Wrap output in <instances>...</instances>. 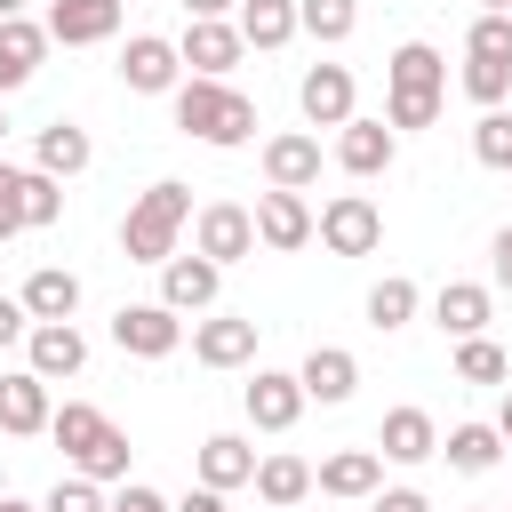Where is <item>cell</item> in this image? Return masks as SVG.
<instances>
[{
	"instance_id": "obj_1",
	"label": "cell",
	"mask_w": 512,
	"mask_h": 512,
	"mask_svg": "<svg viewBox=\"0 0 512 512\" xmlns=\"http://www.w3.org/2000/svg\"><path fill=\"white\" fill-rule=\"evenodd\" d=\"M176 96V128L184 136H200V144H216V152H232V144H248L256 136V104L240 96V88H224V80H184V88H168Z\"/></svg>"
},
{
	"instance_id": "obj_2",
	"label": "cell",
	"mask_w": 512,
	"mask_h": 512,
	"mask_svg": "<svg viewBox=\"0 0 512 512\" xmlns=\"http://www.w3.org/2000/svg\"><path fill=\"white\" fill-rule=\"evenodd\" d=\"M384 80H392V96H384V120H392V128H432V120H440V80H448V64H440L432 40H400L392 64H384Z\"/></svg>"
},
{
	"instance_id": "obj_3",
	"label": "cell",
	"mask_w": 512,
	"mask_h": 512,
	"mask_svg": "<svg viewBox=\"0 0 512 512\" xmlns=\"http://www.w3.org/2000/svg\"><path fill=\"white\" fill-rule=\"evenodd\" d=\"M184 224H192V192H184V184H152V192H136V208H128V224H120L128 264H168Z\"/></svg>"
},
{
	"instance_id": "obj_4",
	"label": "cell",
	"mask_w": 512,
	"mask_h": 512,
	"mask_svg": "<svg viewBox=\"0 0 512 512\" xmlns=\"http://www.w3.org/2000/svg\"><path fill=\"white\" fill-rule=\"evenodd\" d=\"M312 232H320L336 256H368V248L384 240V216H376V200H368V192H336V200L312 216Z\"/></svg>"
},
{
	"instance_id": "obj_5",
	"label": "cell",
	"mask_w": 512,
	"mask_h": 512,
	"mask_svg": "<svg viewBox=\"0 0 512 512\" xmlns=\"http://www.w3.org/2000/svg\"><path fill=\"white\" fill-rule=\"evenodd\" d=\"M112 344L136 352V360H168V352L184 344V320H176L168 304H120V312H112Z\"/></svg>"
},
{
	"instance_id": "obj_6",
	"label": "cell",
	"mask_w": 512,
	"mask_h": 512,
	"mask_svg": "<svg viewBox=\"0 0 512 512\" xmlns=\"http://www.w3.org/2000/svg\"><path fill=\"white\" fill-rule=\"evenodd\" d=\"M240 48H248V40H240V24H224V16H192L184 40H176V56H184L200 80H224V72L240 64Z\"/></svg>"
},
{
	"instance_id": "obj_7",
	"label": "cell",
	"mask_w": 512,
	"mask_h": 512,
	"mask_svg": "<svg viewBox=\"0 0 512 512\" xmlns=\"http://www.w3.org/2000/svg\"><path fill=\"white\" fill-rule=\"evenodd\" d=\"M176 72H184V56H176V40H160V32H136V40L120 48V80H128L136 96H168Z\"/></svg>"
},
{
	"instance_id": "obj_8",
	"label": "cell",
	"mask_w": 512,
	"mask_h": 512,
	"mask_svg": "<svg viewBox=\"0 0 512 512\" xmlns=\"http://www.w3.org/2000/svg\"><path fill=\"white\" fill-rule=\"evenodd\" d=\"M24 352H32V376H80L88 368V336L72 328V320H32L24 328Z\"/></svg>"
},
{
	"instance_id": "obj_9",
	"label": "cell",
	"mask_w": 512,
	"mask_h": 512,
	"mask_svg": "<svg viewBox=\"0 0 512 512\" xmlns=\"http://www.w3.org/2000/svg\"><path fill=\"white\" fill-rule=\"evenodd\" d=\"M248 216H256V240H264V248H280V256L312 240V208H304V192H280V184H272V192H256V208H248Z\"/></svg>"
},
{
	"instance_id": "obj_10",
	"label": "cell",
	"mask_w": 512,
	"mask_h": 512,
	"mask_svg": "<svg viewBox=\"0 0 512 512\" xmlns=\"http://www.w3.org/2000/svg\"><path fill=\"white\" fill-rule=\"evenodd\" d=\"M200 256H208V264H240V256H256V216L232 208V200H208V208H200Z\"/></svg>"
},
{
	"instance_id": "obj_11",
	"label": "cell",
	"mask_w": 512,
	"mask_h": 512,
	"mask_svg": "<svg viewBox=\"0 0 512 512\" xmlns=\"http://www.w3.org/2000/svg\"><path fill=\"white\" fill-rule=\"evenodd\" d=\"M216 280H224V264H208L200 248H192V256H168V264H160V304H168V312H208V304H216Z\"/></svg>"
},
{
	"instance_id": "obj_12",
	"label": "cell",
	"mask_w": 512,
	"mask_h": 512,
	"mask_svg": "<svg viewBox=\"0 0 512 512\" xmlns=\"http://www.w3.org/2000/svg\"><path fill=\"white\" fill-rule=\"evenodd\" d=\"M296 384H304V400L344 408V400H352V384H360V360H352L344 344H312V352H304V368H296Z\"/></svg>"
},
{
	"instance_id": "obj_13",
	"label": "cell",
	"mask_w": 512,
	"mask_h": 512,
	"mask_svg": "<svg viewBox=\"0 0 512 512\" xmlns=\"http://www.w3.org/2000/svg\"><path fill=\"white\" fill-rule=\"evenodd\" d=\"M240 400H248V424H256V432H288V424L304 416V384L280 376V368H256V384H248Z\"/></svg>"
},
{
	"instance_id": "obj_14",
	"label": "cell",
	"mask_w": 512,
	"mask_h": 512,
	"mask_svg": "<svg viewBox=\"0 0 512 512\" xmlns=\"http://www.w3.org/2000/svg\"><path fill=\"white\" fill-rule=\"evenodd\" d=\"M112 32H120V0H56L48 8V40H64V48H96Z\"/></svg>"
},
{
	"instance_id": "obj_15",
	"label": "cell",
	"mask_w": 512,
	"mask_h": 512,
	"mask_svg": "<svg viewBox=\"0 0 512 512\" xmlns=\"http://www.w3.org/2000/svg\"><path fill=\"white\" fill-rule=\"evenodd\" d=\"M296 96H304V120H312V128H344V120H352V72H344V64H312Z\"/></svg>"
},
{
	"instance_id": "obj_16",
	"label": "cell",
	"mask_w": 512,
	"mask_h": 512,
	"mask_svg": "<svg viewBox=\"0 0 512 512\" xmlns=\"http://www.w3.org/2000/svg\"><path fill=\"white\" fill-rule=\"evenodd\" d=\"M192 360L200 368H240V360H256V320H200L192 328Z\"/></svg>"
},
{
	"instance_id": "obj_17",
	"label": "cell",
	"mask_w": 512,
	"mask_h": 512,
	"mask_svg": "<svg viewBox=\"0 0 512 512\" xmlns=\"http://www.w3.org/2000/svg\"><path fill=\"white\" fill-rule=\"evenodd\" d=\"M376 448H384L392 464H424V456H440V424H432L424 408H392V416L376 424Z\"/></svg>"
},
{
	"instance_id": "obj_18",
	"label": "cell",
	"mask_w": 512,
	"mask_h": 512,
	"mask_svg": "<svg viewBox=\"0 0 512 512\" xmlns=\"http://www.w3.org/2000/svg\"><path fill=\"white\" fill-rule=\"evenodd\" d=\"M0 432H48V376H32V368H16V376H0Z\"/></svg>"
},
{
	"instance_id": "obj_19",
	"label": "cell",
	"mask_w": 512,
	"mask_h": 512,
	"mask_svg": "<svg viewBox=\"0 0 512 512\" xmlns=\"http://www.w3.org/2000/svg\"><path fill=\"white\" fill-rule=\"evenodd\" d=\"M48 56V24H24V16H0V96L24 88Z\"/></svg>"
},
{
	"instance_id": "obj_20",
	"label": "cell",
	"mask_w": 512,
	"mask_h": 512,
	"mask_svg": "<svg viewBox=\"0 0 512 512\" xmlns=\"http://www.w3.org/2000/svg\"><path fill=\"white\" fill-rule=\"evenodd\" d=\"M336 160H344V176H384V168H392V128L352 112L344 136H336Z\"/></svg>"
},
{
	"instance_id": "obj_21",
	"label": "cell",
	"mask_w": 512,
	"mask_h": 512,
	"mask_svg": "<svg viewBox=\"0 0 512 512\" xmlns=\"http://www.w3.org/2000/svg\"><path fill=\"white\" fill-rule=\"evenodd\" d=\"M264 176H272L280 192H304V184L320 176V136H304V128L272 136V144H264Z\"/></svg>"
},
{
	"instance_id": "obj_22",
	"label": "cell",
	"mask_w": 512,
	"mask_h": 512,
	"mask_svg": "<svg viewBox=\"0 0 512 512\" xmlns=\"http://www.w3.org/2000/svg\"><path fill=\"white\" fill-rule=\"evenodd\" d=\"M48 432H56V448H64L72 464H88V456H96V440L112 432V416H104V408H88V400H64V408H48Z\"/></svg>"
},
{
	"instance_id": "obj_23",
	"label": "cell",
	"mask_w": 512,
	"mask_h": 512,
	"mask_svg": "<svg viewBox=\"0 0 512 512\" xmlns=\"http://www.w3.org/2000/svg\"><path fill=\"white\" fill-rule=\"evenodd\" d=\"M248 472H256V448L240 432H208L200 440V488H248Z\"/></svg>"
},
{
	"instance_id": "obj_24",
	"label": "cell",
	"mask_w": 512,
	"mask_h": 512,
	"mask_svg": "<svg viewBox=\"0 0 512 512\" xmlns=\"http://www.w3.org/2000/svg\"><path fill=\"white\" fill-rule=\"evenodd\" d=\"M16 304H24L32 320H72V312H80V280H72L64 264H40V272L24 280V296H16Z\"/></svg>"
},
{
	"instance_id": "obj_25",
	"label": "cell",
	"mask_w": 512,
	"mask_h": 512,
	"mask_svg": "<svg viewBox=\"0 0 512 512\" xmlns=\"http://www.w3.org/2000/svg\"><path fill=\"white\" fill-rule=\"evenodd\" d=\"M376 472H384L376 448H336L312 480H320V496H376Z\"/></svg>"
},
{
	"instance_id": "obj_26",
	"label": "cell",
	"mask_w": 512,
	"mask_h": 512,
	"mask_svg": "<svg viewBox=\"0 0 512 512\" xmlns=\"http://www.w3.org/2000/svg\"><path fill=\"white\" fill-rule=\"evenodd\" d=\"M88 152H96V144H88V128H72V120H48V128H40V144H32V160H40L56 184H64V176H80V168H88Z\"/></svg>"
},
{
	"instance_id": "obj_27",
	"label": "cell",
	"mask_w": 512,
	"mask_h": 512,
	"mask_svg": "<svg viewBox=\"0 0 512 512\" xmlns=\"http://www.w3.org/2000/svg\"><path fill=\"white\" fill-rule=\"evenodd\" d=\"M432 320H440L448 336H480V328H488V288H480V280H448V288L432 296Z\"/></svg>"
},
{
	"instance_id": "obj_28",
	"label": "cell",
	"mask_w": 512,
	"mask_h": 512,
	"mask_svg": "<svg viewBox=\"0 0 512 512\" xmlns=\"http://www.w3.org/2000/svg\"><path fill=\"white\" fill-rule=\"evenodd\" d=\"M248 488H256L264 504H304V496H312V464H304V456H264V464L248 472Z\"/></svg>"
},
{
	"instance_id": "obj_29",
	"label": "cell",
	"mask_w": 512,
	"mask_h": 512,
	"mask_svg": "<svg viewBox=\"0 0 512 512\" xmlns=\"http://www.w3.org/2000/svg\"><path fill=\"white\" fill-rule=\"evenodd\" d=\"M240 40L248 48H288L296 40V0H240Z\"/></svg>"
},
{
	"instance_id": "obj_30",
	"label": "cell",
	"mask_w": 512,
	"mask_h": 512,
	"mask_svg": "<svg viewBox=\"0 0 512 512\" xmlns=\"http://www.w3.org/2000/svg\"><path fill=\"white\" fill-rule=\"evenodd\" d=\"M440 456H448L456 472H488V464L504 456V432H496V424H456V432L440 440Z\"/></svg>"
},
{
	"instance_id": "obj_31",
	"label": "cell",
	"mask_w": 512,
	"mask_h": 512,
	"mask_svg": "<svg viewBox=\"0 0 512 512\" xmlns=\"http://www.w3.org/2000/svg\"><path fill=\"white\" fill-rule=\"evenodd\" d=\"M352 24H360V0H296V32H312V40H352Z\"/></svg>"
},
{
	"instance_id": "obj_32",
	"label": "cell",
	"mask_w": 512,
	"mask_h": 512,
	"mask_svg": "<svg viewBox=\"0 0 512 512\" xmlns=\"http://www.w3.org/2000/svg\"><path fill=\"white\" fill-rule=\"evenodd\" d=\"M16 192H24V232H40V224H56V216H64V184H56L48 168H24V184H16Z\"/></svg>"
},
{
	"instance_id": "obj_33",
	"label": "cell",
	"mask_w": 512,
	"mask_h": 512,
	"mask_svg": "<svg viewBox=\"0 0 512 512\" xmlns=\"http://www.w3.org/2000/svg\"><path fill=\"white\" fill-rule=\"evenodd\" d=\"M408 312H416V280H376L368 288V328H408Z\"/></svg>"
},
{
	"instance_id": "obj_34",
	"label": "cell",
	"mask_w": 512,
	"mask_h": 512,
	"mask_svg": "<svg viewBox=\"0 0 512 512\" xmlns=\"http://www.w3.org/2000/svg\"><path fill=\"white\" fill-rule=\"evenodd\" d=\"M456 376H464V384H504L512 360H504L488 336H456Z\"/></svg>"
},
{
	"instance_id": "obj_35",
	"label": "cell",
	"mask_w": 512,
	"mask_h": 512,
	"mask_svg": "<svg viewBox=\"0 0 512 512\" xmlns=\"http://www.w3.org/2000/svg\"><path fill=\"white\" fill-rule=\"evenodd\" d=\"M472 160L512 176V112H480V120H472Z\"/></svg>"
},
{
	"instance_id": "obj_36",
	"label": "cell",
	"mask_w": 512,
	"mask_h": 512,
	"mask_svg": "<svg viewBox=\"0 0 512 512\" xmlns=\"http://www.w3.org/2000/svg\"><path fill=\"white\" fill-rule=\"evenodd\" d=\"M464 56H480V64H512V16H472V32H464Z\"/></svg>"
},
{
	"instance_id": "obj_37",
	"label": "cell",
	"mask_w": 512,
	"mask_h": 512,
	"mask_svg": "<svg viewBox=\"0 0 512 512\" xmlns=\"http://www.w3.org/2000/svg\"><path fill=\"white\" fill-rule=\"evenodd\" d=\"M504 88H512V64H480V56L464 64V96H472L480 112H496V104H504Z\"/></svg>"
},
{
	"instance_id": "obj_38",
	"label": "cell",
	"mask_w": 512,
	"mask_h": 512,
	"mask_svg": "<svg viewBox=\"0 0 512 512\" xmlns=\"http://www.w3.org/2000/svg\"><path fill=\"white\" fill-rule=\"evenodd\" d=\"M80 472H88V480H96V488H104V480H128V432H120V424H112V432H104V440H96V456H88V464H80Z\"/></svg>"
},
{
	"instance_id": "obj_39",
	"label": "cell",
	"mask_w": 512,
	"mask_h": 512,
	"mask_svg": "<svg viewBox=\"0 0 512 512\" xmlns=\"http://www.w3.org/2000/svg\"><path fill=\"white\" fill-rule=\"evenodd\" d=\"M40 512H104V488H96V480H88V472H80V480H56V488H48V504H40Z\"/></svg>"
},
{
	"instance_id": "obj_40",
	"label": "cell",
	"mask_w": 512,
	"mask_h": 512,
	"mask_svg": "<svg viewBox=\"0 0 512 512\" xmlns=\"http://www.w3.org/2000/svg\"><path fill=\"white\" fill-rule=\"evenodd\" d=\"M16 184H24V168H8V160H0V240H16V232H24V192H16Z\"/></svg>"
},
{
	"instance_id": "obj_41",
	"label": "cell",
	"mask_w": 512,
	"mask_h": 512,
	"mask_svg": "<svg viewBox=\"0 0 512 512\" xmlns=\"http://www.w3.org/2000/svg\"><path fill=\"white\" fill-rule=\"evenodd\" d=\"M104 512H168V496H160V488H136V480H128V488H120V496H112Z\"/></svg>"
},
{
	"instance_id": "obj_42",
	"label": "cell",
	"mask_w": 512,
	"mask_h": 512,
	"mask_svg": "<svg viewBox=\"0 0 512 512\" xmlns=\"http://www.w3.org/2000/svg\"><path fill=\"white\" fill-rule=\"evenodd\" d=\"M24 328H32V312H24V304H16V296H0V352H8V344H16V336H24Z\"/></svg>"
},
{
	"instance_id": "obj_43",
	"label": "cell",
	"mask_w": 512,
	"mask_h": 512,
	"mask_svg": "<svg viewBox=\"0 0 512 512\" xmlns=\"http://www.w3.org/2000/svg\"><path fill=\"white\" fill-rule=\"evenodd\" d=\"M488 264H496V288H504V296H512V224H504V232H496V240H488Z\"/></svg>"
},
{
	"instance_id": "obj_44",
	"label": "cell",
	"mask_w": 512,
	"mask_h": 512,
	"mask_svg": "<svg viewBox=\"0 0 512 512\" xmlns=\"http://www.w3.org/2000/svg\"><path fill=\"white\" fill-rule=\"evenodd\" d=\"M376 512H432V504H424L416 488H384V496H376Z\"/></svg>"
},
{
	"instance_id": "obj_45",
	"label": "cell",
	"mask_w": 512,
	"mask_h": 512,
	"mask_svg": "<svg viewBox=\"0 0 512 512\" xmlns=\"http://www.w3.org/2000/svg\"><path fill=\"white\" fill-rule=\"evenodd\" d=\"M168 512H224V488H192L184 504H168Z\"/></svg>"
},
{
	"instance_id": "obj_46",
	"label": "cell",
	"mask_w": 512,
	"mask_h": 512,
	"mask_svg": "<svg viewBox=\"0 0 512 512\" xmlns=\"http://www.w3.org/2000/svg\"><path fill=\"white\" fill-rule=\"evenodd\" d=\"M224 8H240V0H184V16H224Z\"/></svg>"
},
{
	"instance_id": "obj_47",
	"label": "cell",
	"mask_w": 512,
	"mask_h": 512,
	"mask_svg": "<svg viewBox=\"0 0 512 512\" xmlns=\"http://www.w3.org/2000/svg\"><path fill=\"white\" fill-rule=\"evenodd\" d=\"M496 432H504V440H512V392H504V408H496Z\"/></svg>"
},
{
	"instance_id": "obj_48",
	"label": "cell",
	"mask_w": 512,
	"mask_h": 512,
	"mask_svg": "<svg viewBox=\"0 0 512 512\" xmlns=\"http://www.w3.org/2000/svg\"><path fill=\"white\" fill-rule=\"evenodd\" d=\"M0 512H40V504H24V496H0Z\"/></svg>"
},
{
	"instance_id": "obj_49",
	"label": "cell",
	"mask_w": 512,
	"mask_h": 512,
	"mask_svg": "<svg viewBox=\"0 0 512 512\" xmlns=\"http://www.w3.org/2000/svg\"><path fill=\"white\" fill-rule=\"evenodd\" d=\"M480 8H488V16H512V0H480Z\"/></svg>"
},
{
	"instance_id": "obj_50",
	"label": "cell",
	"mask_w": 512,
	"mask_h": 512,
	"mask_svg": "<svg viewBox=\"0 0 512 512\" xmlns=\"http://www.w3.org/2000/svg\"><path fill=\"white\" fill-rule=\"evenodd\" d=\"M0 16H24V0H0Z\"/></svg>"
},
{
	"instance_id": "obj_51",
	"label": "cell",
	"mask_w": 512,
	"mask_h": 512,
	"mask_svg": "<svg viewBox=\"0 0 512 512\" xmlns=\"http://www.w3.org/2000/svg\"><path fill=\"white\" fill-rule=\"evenodd\" d=\"M264 512H296V504H264Z\"/></svg>"
},
{
	"instance_id": "obj_52",
	"label": "cell",
	"mask_w": 512,
	"mask_h": 512,
	"mask_svg": "<svg viewBox=\"0 0 512 512\" xmlns=\"http://www.w3.org/2000/svg\"><path fill=\"white\" fill-rule=\"evenodd\" d=\"M0 136H8V112H0Z\"/></svg>"
},
{
	"instance_id": "obj_53",
	"label": "cell",
	"mask_w": 512,
	"mask_h": 512,
	"mask_svg": "<svg viewBox=\"0 0 512 512\" xmlns=\"http://www.w3.org/2000/svg\"><path fill=\"white\" fill-rule=\"evenodd\" d=\"M120 8H128V0H120Z\"/></svg>"
},
{
	"instance_id": "obj_54",
	"label": "cell",
	"mask_w": 512,
	"mask_h": 512,
	"mask_svg": "<svg viewBox=\"0 0 512 512\" xmlns=\"http://www.w3.org/2000/svg\"><path fill=\"white\" fill-rule=\"evenodd\" d=\"M504 512H512V504H504Z\"/></svg>"
}]
</instances>
